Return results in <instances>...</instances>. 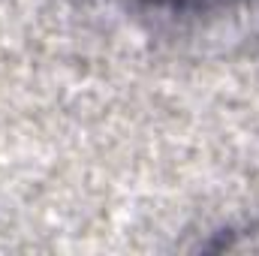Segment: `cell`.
Instances as JSON below:
<instances>
[{"mask_svg": "<svg viewBox=\"0 0 259 256\" xmlns=\"http://www.w3.org/2000/svg\"><path fill=\"white\" fill-rule=\"evenodd\" d=\"M154 3H169V6H202L208 0H154Z\"/></svg>", "mask_w": 259, "mask_h": 256, "instance_id": "6da1fadb", "label": "cell"}]
</instances>
